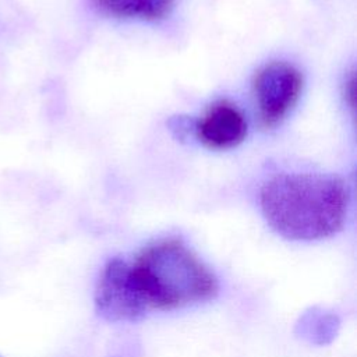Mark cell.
Returning <instances> with one entry per match:
<instances>
[{
    "instance_id": "1",
    "label": "cell",
    "mask_w": 357,
    "mask_h": 357,
    "mask_svg": "<svg viewBox=\"0 0 357 357\" xmlns=\"http://www.w3.org/2000/svg\"><path fill=\"white\" fill-rule=\"evenodd\" d=\"M213 272L178 238H160L134 261L110 259L98 280L95 305L109 321H135L148 311H167L213 298Z\"/></svg>"
},
{
    "instance_id": "2",
    "label": "cell",
    "mask_w": 357,
    "mask_h": 357,
    "mask_svg": "<svg viewBox=\"0 0 357 357\" xmlns=\"http://www.w3.org/2000/svg\"><path fill=\"white\" fill-rule=\"evenodd\" d=\"M349 188L335 176L280 173L261 188L259 206L269 226L290 240H319L346 220Z\"/></svg>"
},
{
    "instance_id": "3",
    "label": "cell",
    "mask_w": 357,
    "mask_h": 357,
    "mask_svg": "<svg viewBox=\"0 0 357 357\" xmlns=\"http://www.w3.org/2000/svg\"><path fill=\"white\" fill-rule=\"evenodd\" d=\"M304 86L301 71L286 61H269L252 81L259 123L264 128L280 124L297 105Z\"/></svg>"
},
{
    "instance_id": "4",
    "label": "cell",
    "mask_w": 357,
    "mask_h": 357,
    "mask_svg": "<svg viewBox=\"0 0 357 357\" xmlns=\"http://www.w3.org/2000/svg\"><path fill=\"white\" fill-rule=\"evenodd\" d=\"M247 131L244 113L227 99L209 105L194 124V132L199 142L215 151L236 148L245 139Z\"/></svg>"
},
{
    "instance_id": "5",
    "label": "cell",
    "mask_w": 357,
    "mask_h": 357,
    "mask_svg": "<svg viewBox=\"0 0 357 357\" xmlns=\"http://www.w3.org/2000/svg\"><path fill=\"white\" fill-rule=\"evenodd\" d=\"M176 0H92L93 7L109 17L138 21H160L166 18Z\"/></svg>"
}]
</instances>
